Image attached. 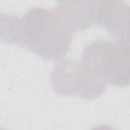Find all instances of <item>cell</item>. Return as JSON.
<instances>
[{
    "label": "cell",
    "instance_id": "obj_5",
    "mask_svg": "<svg viewBox=\"0 0 130 130\" xmlns=\"http://www.w3.org/2000/svg\"><path fill=\"white\" fill-rule=\"evenodd\" d=\"M96 1H61L54 9L60 23L71 36L95 24Z\"/></svg>",
    "mask_w": 130,
    "mask_h": 130
},
{
    "label": "cell",
    "instance_id": "obj_3",
    "mask_svg": "<svg viewBox=\"0 0 130 130\" xmlns=\"http://www.w3.org/2000/svg\"><path fill=\"white\" fill-rule=\"evenodd\" d=\"M51 84L57 94L77 95L85 100L101 96L107 88V84L82 62L73 59L61 60L54 66Z\"/></svg>",
    "mask_w": 130,
    "mask_h": 130
},
{
    "label": "cell",
    "instance_id": "obj_8",
    "mask_svg": "<svg viewBox=\"0 0 130 130\" xmlns=\"http://www.w3.org/2000/svg\"><path fill=\"white\" fill-rule=\"evenodd\" d=\"M0 130H6V129H4V128H2V127H0Z\"/></svg>",
    "mask_w": 130,
    "mask_h": 130
},
{
    "label": "cell",
    "instance_id": "obj_6",
    "mask_svg": "<svg viewBox=\"0 0 130 130\" xmlns=\"http://www.w3.org/2000/svg\"><path fill=\"white\" fill-rule=\"evenodd\" d=\"M20 17L0 11V42L19 46Z\"/></svg>",
    "mask_w": 130,
    "mask_h": 130
},
{
    "label": "cell",
    "instance_id": "obj_2",
    "mask_svg": "<svg viewBox=\"0 0 130 130\" xmlns=\"http://www.w3.org/2000/svg\"><path fill=\"white\" fill-rule=\"evenodd\" d=\"M129 45L98 40L87 45L82 63L106 84L125 87L129 84Z\"/></svg>",
    "mask_w": 130,
    "mask_h": 130
},
{
    "label": "cell",
    "instance_id": "obj_4",
    "mask_svg": "<svg viewBox=\"0 0 130 130\" xmlns=\"http://www.w3.org/2000/svg\"><path fill=\"white\" fill-rule=\"evenodd\" d=\"M95 24L103 26L115 42L129 45V7L122 1H96Z\"/></svg>",
    "mask_w": 130,
    "mask_h": 130
},
{
    "label": "cell",
    "instance_id": "obj_1",
    "mask_svg": "<svg viewBox=\"0 0 130 130\" xmlns=\"http://www.w3.org/2000/svg\"><path fill=\"white\" fill-rule=\"evenodd\" d=\"M71 39L72 36L64 29L54 10L36 6L20 17L19 47L43 59H63L70 50Z\"/></svg>",
    "mask_w": 130,
    "mask_h": 130
},
{
    "label": "cell",
    "instance_id": "obj_7",
    "mask_svg": "<svg viewBox=\"0 0 130 130\" xmlns=\"http://www.w3.org/2000/svg\"><path fill=\"white\" fill-rule=\"evenodd\" d=\"M90 130H115L113 127L109 126V125H105V124H100V125H95L93 126Z\"/></svg>",
    "mask_w": 130,
    "mask_h": 130
}]
</instances>
